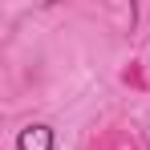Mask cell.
Listing matches in <instances>:
<instances>
[{"label": "cell", "instance_id": "1", "mask_svg": "<svg viewBox=\"0 0 150 150\" xmlns=\"http://www.w3.org/2000/svg\"><path fill=\"white\" fill-rule=\"evenodd\" d=\"M49 146H53V130L45 126H28L21 134V150H49Z\"/></svg>", "mask_w": 150, "mask_h": 150}]
</instances>
